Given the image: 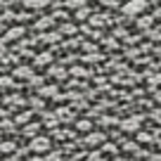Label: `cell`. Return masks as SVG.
I'll list each match as a JSON object with an SVG mask.
<instances>
[{
    "label": "cell",
    "instance_id": "6da1fadb",
    "mask_svg": "<svg viewBox=\"0 0 161 161\" xmlns=\"http://www.w3.org/2000/svg\"><path fill=\"white\" fill-rule=\"evenodd\" d=\"M145 7H147L145 0H128L126 5H123V14H128V17H137L140 12H145Z\"/></svg>",
    "mask_w": 161,
    "mask_h": 161
},
{
    "label": "cell",
    "instance_id": "7a4b0ae2",
    "mask_svg": "<svg viewBox=\"0 0 161 161\" xmlns=\"http://www.w3.org/2000/svg\"><path fill=\"white\" fill-rule=\"evenodd\" d=\"M29 147H31L33 154H45V152L50 149V140H47V137H33Z\"/></svg>",
    "mask_w": 161,
    "mask_h": 161
},
{
    "label": "cell",
    "instance_id": "3957f363",
    "mask_svg": "<svg viewBox=\"0 0 161 161\" xmlns=\"http://www.w3.org/2000/svg\"><path fill=\"white\" fill-rule=\"evenodd\" d=\"M137 126H140V121H137V119H130V121H123V126H121V128H123V130H135Z\"/></svg>",
    "mask_w": 161,
    "mask_h": 161
},
{
    "label": "cell",
    "instance_id": "277c9868",
    "mask_svg": "<svg viewBox=\"0 0 161 161\" xmlns=\"http://www.w3.org/2000/svg\"><path fill=\"white\" fill-rule=\"evenodd\" d=\"M14 76H19V78H31V69L21 66V69H17V71H14Z\"/></svg>",
    "mask_w": 161,
    "mask_h": 161
},
{
    "label": "cell",
    "instance_id": "5b68a950",
    "mask_svg": "<svg viewBox=\"0 0 161 161\" xmlns=\"http://www.w3.org/2000/svg\"><path fill=\"white\" fill-rule=\"evenodd\" d=\"M47 62H50V55H43V57L36 59V64H47Z\"/></svg>",
    "mask_w": 161,
    "mask_h": 161
},
{
    "label": "cell",
    "instance_id": "8992f818",
    "mask_svg": "<svg viewBox=\"0 0 161 161\" xmlns=\"http://www.w3.org/2000/svg\"><path fill=\"white\" fill-rule=\"evenodd\" d=\"M26 5H29V7H40V5H43V0H29Z\"/></svg>",
    "mask_w": 161,
    "mask_h": 161
}]
</instances>
